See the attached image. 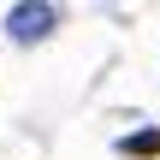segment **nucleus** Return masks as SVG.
<instances>
[{"label":"nucleus","instance_id":"f257e3e1","mask_svg":"<svg viewBox=\"0 0 160 160\" xmlns=\"http://www.w3.org/2000/svg\"><path fill=\"white\" fill-rule=\"evenodd\" d=\"M59 30V12L48 6V0H18L12 12H6V36L18 42V48H36V42H48Z\"/></svg>","mask_w":160,"mask_h":160},{"label":"nucleus","instance_id":"f03ea898","mask_svg":"<svg viewBox=\"0 0 160 160\" xmlns=\"http://www.w3.org/2000/svg\"><path fill=\"white\" fill-rule=\"evenodd\" d=\"M113 148H119L125 160H154V154H160V125H148V131H131V137H119Z\"/></svg>","mask_w":160,"mask_h":160}]
</instances>
